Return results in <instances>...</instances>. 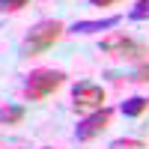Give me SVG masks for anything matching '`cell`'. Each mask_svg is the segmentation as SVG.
Listing matches in <instances>:
<instances>
[{
	"mask_svg": "<svg viewBox=\"0 0 149 149\" xmlns=\"http://www.w3.org/2000/svg\"><path fill=\"white\" fill-rule=\"evenodd\" d=\"M63 21H57V18H45V21H39V24H33V27L27 30V36L21 39V45H18V54L21 57H33V54H42V51H48L60 36H63Z\"/></svg>",
	"mask_w": 149,
	"mask_h": 149,
	"instance_id": "cell-1",
	"label": "cell"
},
{
	"mask_svg": "<svg viewBox=\"0 0 149 149\" xmlns=\"http://www.w3.org/2000/svg\"><path fill=\"white\" fill-rule=\"evenodd\" d=\"M63 81H66V72H60V69H33L24 81V98L27 102H42Z\"/></svg>",
	"mask_w": 149,
	"mask_h": 149,
	"instance_id": "cell-2",
	"label": "cell"
},
{
	"mask_svg": "<svg viewBox=\"0 0 149 149\" xmlns=\"http://www.w3.org/2000/svg\"><path fill=\"white\" fill-rule=\"evenodd\" d=\"M98 51H104L110 57H122V60H146L149 48L137 39H131V36H125V33H110L98 42Z\"/></svg>",
	"mask_w": 149,
	"mask_h": 149,
	"instance_id": "cell-3",
	"label": "cell"
},
{
	"mask_svg": "<svg viewBox=\"0 0 149 149\" xmlns=\"http://www.w3.org/2000/svg\"><path fill=\"white\" fill-rule=\"evenodd\" d=\"M110 119H113V110L110 107H98V110H93V113H86L78 125H74V140L86 143V140L98 137V134L110 125Z\"/></svg>",
	"mask_w": 149,
	"mask_h": 149,
	"instance_id": "cell-4",
	"label": "cell"
},
{
	"mask_svg": "<svg viewBox=\"0 0 149 149\" xmlns=\"http://www.w3.org/2000/svg\"><path fill=\"white\" fill-rule=\"evenodd\" d=\"M72 104L74 110H98V107H104V90L98 84L93 81H78L72 86Z\"/></svg>",
	"mask_w": 149,
	"mask_h": 149,
	"instance_id": "cell-5",
	"label": "cell"
},
{
	"mask_svg": "<svg viewBox=\"0 0 149 149\" xmlns=\"http://www.w3.org/2000/svg\"><path fill=\"white\" fill-rule=\"evenodd\" d=\"M119 21H122V15H107V18H102V21H74L72 27H69V33H72V36H90V33L113 30Z\"/></svg>",
	"mask_w": 149,
	"mask_h": 149,
	"instance_id": "cell-6",
	"label": "cell"
},
{
	"mask_svg": "<svg viewBox=\"0 0 149 149\" xmlns=\"http://www.w3.org/2000/svg\"><path fill=\"white\" fill-rule=\"evenodd\" d=\"M146 104H149V98H143V95H131V98H125L122 102V116H128V119H134V116H140L143 110H146Z\"/></svg>",
	"mask_w": 149,
	"mask_h": 149,
	"instance_id": "cell-7",
	"label": "cell"
},
{
	"mask_svg": "<svg viewBox=\"0 0 149 149\" xmlns=\"http://www.w3.org/2000/svg\"><path fill=\"white\" fill-rule=\"evenodd\" d=\"M21 119H24V107H18V104L0 107V122H3V125H18Z\"/></svg>",
	"mask_w": 149,
	"mask_h": 149,
	"instance_id": "cell-8",
	"label": "cell"
},
{
	"mask_svg": "<svg viewBox=\"0 0 149 149\" xmlns=\"http://www.w3.org/2000/svg\"><path fill=\"white\" fill-rule=\"evenodd\" d=\"M128 21H149V0H137V6L128 9Z\"/></svg>",
	"mask_w": 149,
	"mask_h": 149,
	"instance_id": "cell-9",
	"label": "cell"
},
{
	"mask_svg": "<svg viewBox=\"0 0 149 149\" xmlns=\"http://www.w3.org/2000/svg\"><path fill=\"white\" fill-rule=\"evenodd\" d=\"M107 149H146V143L143 140H134V137H119V140H113Z\"/></svg>",
	"mask_w": 149,
	"mask_h": 149,
	"instance_id": "cell-10",
	"label": "cell"
},
{
	"mask_svg": "<svg viewBox=\"0 0 149 149\" xmlns=\"http://www.w3.org/2000/svg\"><path fill=\"white\" fill-rule=\"evenodd\" d=\"M125 81H131V84H149V63H143V66H137Z\"/></svg>",
	"mask_w": 149,
	"mask_h": 149,
	"instance_id": "cell-11",
	"label": "cell"
},
{
	"mask_svg": "<svg viewBox=\"0 0 149 149\" xmlns=\"http://www.w3.org/2000/svg\"><path fill=\"white\" fill-rule=\"evenodd\" d=\"M30 0H0V15H6V12H18L24 9Z\"/></svg>",
	"mask_w": 149,
	"mask_h": 149,
	"instance_id": "cell-12",
	"label": "cell"
},
{
	"mask_svg": "<svg viewBox=\"0 0 149 149\" xmlns=\"http://www.w3.org/2000/svg\"><path fill=\"white\" fill-rule=\"evenodd\" d=\"M113 3H119V0H90V6H98V9L102 6H113Z\"/></svg>",
	"mask_w": 149,
	"mask_h": 149,
	"instance_id": "cell-13",
	"label": "cell"
},
{
	"mask_svg": "<svg viewBox=\"0 0 149 149\" xmlns=\"http://www.w3.org/2000/svg\"><path fill=\"white\" fill-rule=\"evenodd\" d=\"M0 125H3V122H0Z\"/></svg>",
	"mask_w": 149,
	"mask_h": 149,
	"instance_id": "cell-14",
	"label": "cell"
}]
</instances>
